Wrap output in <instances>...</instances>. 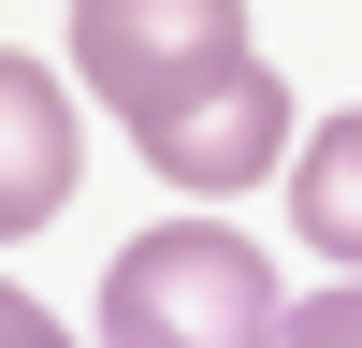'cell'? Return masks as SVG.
<instances>
[{
    "label": "cell",
    "instance_id": "cell-1",
    "mask_svg": "<svg viewBox=\"0 0 362 348\" xmlns=\"http://www.w3.org/2000/svg\"><path fill=\"white\" fill-rule=\"evenodd\" d=\"M261 319H276V276L218 218L131 232L116 276H102V348H261Z\"/></svg>",
    "mask_w": 362,
    "mask_h": 348
},
{
    "label": "cell",
    "instance_id": "cell-2",
    "mask_svg": "<svg viewBox=\"0 0 362 348\" xmlns=\"http://www.w3.org/2000/svg\"><path fill=\"white\" fill-rule=\"evenodd\" d=\"M73 58H87V87L145 131V116L189 102L218 58H247V0H73Z\"/></svg>",
    "mask_w": 362,
    "mask_h": 348
},
{
    "label": "cell",
    "instance_id": "cell-3",
    "mask_svg": "<svg viewBox=\"0 0 362 348\" xmlns=\"http://www.w3.org/2000/svg\"><path fill=\"white\" fill-rule=\"evenodd\" d=\"M131 145L174 174V189H247V174H276V145H290V87H276V58L247 44V58H218L189 102H160Z\"/></svg>",
    "mask_w": 362,
    "mask_h": 348
},
{
    "label": "cell",
    "instance_id": "cell-4",
    "mask_svg": "<svg viewBox=\"0 0 362 348\" xmlns=\"http://www.w3.org/2000/svg\"><path fill=\"white\" fill-rule=\"evenodd\" d=\"M58 203H73V102L0 44V232H44Z\"/></svg>",
    "mask_w": 362,
    "mask_h": 348
},
{
    "label": "cell",
    "instance_id": "cell-5",
    "mask_svg": "<svg viewBox=\"0 0 362 348\" xmlns=\"http://www.w3.org/2000/svg\"><path fill=\"white\" fill-rule=\"evenodd\" d=\"M290 218H305L319 247H334L348 276H362V102L305 131V160H290Z\"/></svg>",
    "mask_w": 362,
    "mask_h": 348
},
{
    "label": "cell",
    "instance_id": "cell-6",
    "mask_svg": "<svg viewBox=\"0 0 362 348\" xmlns=\"http://www.w3.org/2000/svg\"><path fill=\"white\" fill-rule=\"evenodd\" d=\"M261 334L276 348H362V290H305V305H276Z\"/></svg>",
    "mask_w": 362,
    "mask_h": 348
},
{
    "label": "cell",
    "instance_id": "cell-7",
    "mask_svg": "<svg viewBox=\"0 0 362 348\" xmlns=\"http://www.w3.org/2000/svg\"><path fill=\"white\" fill-rule=\"evenodd\" d=\"M0 348H58V319L29 305V290H0Z\"/></svg>",
    "mask_w": 362,
    "mask_h": 348
}]
</instances>
